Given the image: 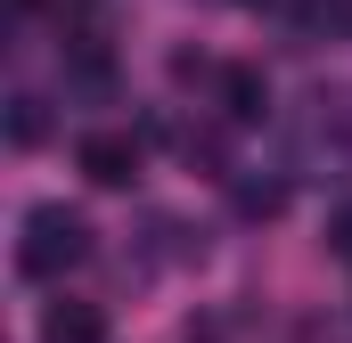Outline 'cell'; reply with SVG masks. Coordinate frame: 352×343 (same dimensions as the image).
Segmentation results:
<instances>
[{
    "instance_id": "obj_6",
    "label": "cell",
    "mask_w": 352,
    "mask_h": 343,
    "mask_svg": "<svg viewBox=\"0 0 352 343\" xmlns=\"http://www.w3.org/2000/svg\"><path fill=\"white\" fill-rule=\"evenodd\" d=\"M278 204H287V188H278V180H246V188H238V213H254V221H270Z\"/></svg>"
},
{
    "instance_id": "obj_1",
    "label": "cell",
    "mask_w": 352,
    "mask_h": 343,
    "mask_svg": "<svg viewBox=\"0 0 352 343\" xmlns=\"http://www.w3.org/2000/svg\"><path fill=\"white\" fill-rule=\"evenodd\" d=\"M82 254H90L82 213H66V204H33L25 213V237H16V270L25 278H66Z\"/></svg>"
},
{
    "instance_id": "obj_2",
    "label": "cell",
    "mask_w": 352,
    "mask_h": 343,
    "mask_svg": "<svg viewBox=\"0 0 352 343\" xmlns=\"http://www.w3.org/2000/svg\"><path fill=\"white\" fill-rule=\"evenodd\" d=\"M74 164H82L90 188H131V180H140V139H123V131H90L82 147H74Z\"/></svg>"
},
{
    "instance_id": "obj_4",
    "label": "cell",
    "mask_w": 352,
    "mask_h": 343,
    "mask_svg": "<svg viewBox=\"0 0 352 343\" xmlns=\"http://www.w3.org/2000/svg\"><path fill=\"white\" fill-rule=\"evenodd\" d=\"M41 343H107V311L98 303H50L41 311Z\"/></svg>"
},
{
    "instance_id": "obj_3",
    "label": "cell",
    "mask_w": 352,
    "mask_h": 343,
    "mask_svg": "<svg viewBox=\"0 0 352 343\" xmlns=\"http://www.w3.org/2000/svg\"><path fill=\"white\" fill-rule=\"evenodd\" d=\"M213 90H221V115H230V123H263L270 115V82L254 74V66H221Z\"/></svg>"
},
{
    "instance_id": "obj_7",
    "label": "cell",
    "mask_w": 352,
    "mask_h": 343,
    "mask_svg": "<svg viewBox=\"0 0 352 343\" xmlns=\"http://www.w3.org/2000/svg\"><path fill=\"white\" fill-rule=\"evenodd\" d=\"M328 246H336V261H352V213H336V229H328Z\"/></svg>"
},
{
    "instance_id": "obj_5",
    "label": "cell",
    "mask_w": 352,
    "mask_h": 343,
    "mask_svg": "<svg viewBox=\"0 0 352 343\" xmlns=\"http://www.w3.org/2000/svg\"><path fill=\"white\" fill-rule=\"evenodd\" d=\"M41 139H50V98L25 90V98L8 106V147H41Z\"/></svg>"
}]
</instances>
